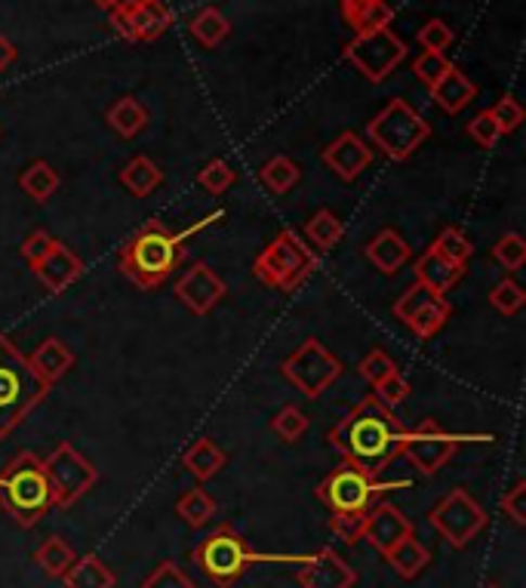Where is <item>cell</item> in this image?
I'll use <instances>...</instances> for the list:
<instances>
[{"label": "cell", "instance_id": "cell-1", "mask_svg": "<svg viewBox=\"0 0 526 588\" xmlns=\"http://www.w3.org/2000/svg\"><path fill=\"white\" fill-rule=\"evenodd\" d=\"M403 435L407 429L395 417V410L370 395L330 432V444L345 459V465L379 477L403 450Z\"/></svg>", "mask_w": 526, "mask_h": 588}, {"label": "cell", "instance_id": "cell-2", "mask_svg": "<svg viewBox=\"0 0 526 588\" xmlns=\"http://www.w3.org/2000/svg\"><path fill=\"white\" fill-rule=\"evenodd\" d=\"M179 244H182V238L176 231H169L164 222L151 219L120 247L117 266H120L127 281L151 293V290L167 284L169 274L179 266V256H182Z\"/></svg>", "mask_w": 526, "mask_h": 588}, {"label": "cell", "instance_id": "cell-3", "mask_svg": "<svg viewBox=\"0 0 526 588\" xmlns=\"http://www.w3.org/2000/svg\"><path fill=\"white\" fill-rule=\"evenodd\" d=\"M47 395L50 385L35 373L16 342L0 333V440L13 435Z\"/></svg>", "mask_w": 526, "mask_h": 588}, {"label": "cell", "instance_id": "cell-4", "mask_svg": "<svg viewBox=\"0 0 526 588\" xmlns=\"http://www.w3.org/2000/svg\"><path fill=\"white\" fill-rule=\"evenodd\" d=\"M0 509L20 527H35L53 509V496L43 472V459L22 450L0 472Z\"/></svg>", "mask_w": 526, "mask_h": 588}, {"label": "cell", "instance_id": "cell-5", "mask_svg": "<svg viewBox=\"0 0 526 588\" xmlns=\"http://www.w3.org/2000/svg\"><path fill=\"white\" fill-rule=\"evenodd\" d=\"M320 259L311 247H305L296 231H281L268 247L259 253L253 274L256 281H262L271 290L281 293H293L296 286H302L315 271H318Z\"/></svg>", "mask_w": 526, "mask_h": 588}, {"label": "cell", "instance_id": "cell-6", "mask_svg": "<svg viewBox=\"0 0 526 588\" xmlns=\"http://www.w3.org/2000/svg\"><path fill=\"white\" fill-rule=\"evenodd\" d=\"M367 136L373 139L379 152L392 161H407L413 157L422 142L432 136V124L415 112L410 102L392 99L382 112L367 124Z\"/></svg>", "mask_w": 526, "mask_h": 588}, {"label": "cell", "instance_id": "cell-7", "mask_svg": "<svg viewBox=\"0 0 526 588\" xmlns=\"http://www.w3.org/2000/svg\"><path fill=\"white\" fill-rule=\"evenodd\" d=\"M191 561H194V567L207 576L209 583H216L219 588H231L244 576L246 567L256 561V554L249 551V546L238 533L222 524V527L207 533V539H201L194 546Z\"/></svg>", "mask_w": 526, "mask_h": 588}, {"label": "cell", "instance_id": "cell-8", "mask_svg": "<svg viewBox=\"0 0 526 588\" xmlns=\"http://www.w3.org/2000/svg\"><path fill=\"white\" fill-rule=\"evenodd\" d=\"M43 472H47L53 506H59V509H72L80 496L93 490L95 481H99L93 462L84 453H77L75 444H68V440H62L56 450L43 459Z\"/></svg>", "mask_w": 526, "mask_h": 588}, {"label": "cell", "instance_id": "cell-9", "mask_svg": "<svg viewBox=\"0 0 526 588\" xmlns=\"http://www.w3.org/2000/svg\"><path fill=\"white\" fill-rule=\"evenodd\" d=\"M397 484H379V477H370L351 469V465H338L336 472L323 477L318 484V499L338 514L367 512L379 502V496L395 490Z\"/></svg>", "mask_w": 526, "mask_h": 588}, {"label": "cell", "instance_id": "cell-10", "mask_svg": "<svg viewBox=\"0 0 526 588\" xmlns=\"http://www.w3.org/2000/svg\"><path fill=\"white\" fill-rule=\"evenodd\" d=\"M428 521H432L434 531L447 539L450 549H465L469 542H474L489 527L484 506H477V499L462 487H456V490L444 496L432 509Z\"/></svg>", "mask_w": 526, "mask_h": 588}, {"label": "cell", "instance_id": "cell-11", "mask_svg": "<svg viewBox=\"0 0 526 588\" xmlns=\"http://www.w3.org/2000/svg\"><path fill=\"white\" fill-rule=\"evenodd\" d=\"M281 373L299 388L305 398L318 400L333 382L342 376V361L315 336L302 342L299 348L281 363Z\"/></svg>", "mask_w": 526, "mask_h": 588}, {"label": "cell", "instance_id": "cell-12", "mask_svg": "<svg viewBox=\"0 0 526 588\" xmlns=\"http://www.w3.org/2000/svg\"><path fill=\"white\" fill-rule=\"evenodd\" d=\"M342 56L348 59L370 84H382L407 59V43L397 38L392 28H379L370 35H355Z\"/></svg>", "mask_w": 526, "mask_h": 588}, {"label": "cell", "instance_id": "cell-13", "mask_svg": "<svg viewBox=\"0 0 526 588\" xmlns=\"http://www.w3.org/2000/svg\"><path fill=\"white\" fill-rule=\"evenodd\" d=\"M395 318L400 323H407L419 340H434L447 321H450V303L444 293H434L432 286L419 284L415 281L400 299L395 303Z\"/></svg>", "mask_w": 526, "mask_h": 588}, {"label": "cell", "instance_id": "cell-14", "mask_svg": "<svg viewBox=\"0 0 526 588\" xmlns=\"http://www.w3.org/2000/svg\"><path fill=\"white\" fill-rule=\"evenodd\" d=\"M456 450H459V440L447 435V432L437 425V419H422L415 429H410V432L403 435V450H400V456H407L422 475L432 477L450 462Z\"/></svg>", "mask_w": 526, "mask_h": 588}, {"label": "cell", "instance_id": "cell-15", "mask_svg": "<svg viewBox=\"0 0 526 588\" xmlns=\"http://www.w3.org/2000/svg\"><path fill=\"white\" fill-rule=\"evenodd\" d=\"M222 296H226V281L207 263L191 266L179 278V284H176V299L185 305L191 315H197V318L209 315L216 305L222 303Z\"/></svg>", "mask_w": 526, "mask_h": 588}, {"label": "cell", "instance_id": "cell-16", "mask_svg": "<svg viewBox=\"0 0 526 588\" xmlns=\"http://www.w3.org/2000/svg\"><path fill=\"white\" fill-rule=\"evenodd\" d=\"M112 22L117 28V35H124L127 40L136 43H149L157 40L161 35H167L172 25V13L164 0H145L142 7H136L130 13H117L112 10Z\"/></svg>", "mask_w": 526, "mask_h": 588}, {"label": "cell", "instance_id": "cell-17", "mask_svg": "<svg viewBox=\"0 0 526 588\" xmlns=\"http://www.w3.org/2000/svg\"><path fill=\"white\" fill-rule=\"evenodd\" d=\"M296 583L302 588H355L358 573L336 549L326 546L315 558L305 561V567L296 573Z\"/></svg>", "mask_w": 526, "mask_h": 588}, {"label": "cell", "instance_id": "cell-18", "mask_svg": "<svg viewBox=\"0 0 526 588\" xmlns=\"http://www.w3.org/2000/svg\"><path fill=\"white\" fill-rule=\"evenodd\" d=\"M413 533V521L400 512L392 502H376L373 509H367V521H363V542H370L379 554L397 546L403 536Z\"/></svg>", "mask_w": 526, "mask_h": 588}, {"label": "cell", "instance_id": "cell-19", "mask_svg": "<svg viewBox=\"0 0 526 588\" xmlns=\"http://www.w3.org/2000/svg\"><path fill=\"white\" fill-rule=\"evenodd\" d=\"M320 157H323V164H326L330 170L336 172L338 179L355 182L360 172L373 164V149H370L358 133L348 130V133L336 136V139L323 149Z\"/></svg>", "mask_w": 526, "mask_h": 588}, {"label": "cell", "instance_id": "cell-20", "mask_svg": "<svg viewBox=\"0 0 526 588\" xmlns=\"http://www.w3.org/2000/svg\"><path fill=\"white\" fill-rule=\"evenodd\" d=\"M35 274H38V281L47 286L50 293H62L65 286H72L77 278L84 274V263H80L65 244L56 241V247L50 250L38 266H35Z\"/></svg>", "mask_w": 526, "mask_h": 588}, {"label": "cell", "instance_id": "cell-21", "mask_svg": "<svg viewBox=\"0 0 526 588\" xmlns=\"http://www.w3.org/2000/svg\"><path fill=\"white\" fill-rule=\"evenodd\" d=\"M410 244L397 234L395 228H382L376 238L367 244V259L382 271V274H397L410 263Z\"/></svg>", "mask_w": 526, "mask_h": 588}, {"label": "cell", "instance_id": "cell-22", "mask_svg": "<svg viewBox=\"0 0 526 588\" xmlns=\"http://www.w3.org/2000/svg\"><path fill=\"white\" fill-rule=\"evenodd\" d=\"M28 361H31V367H35V373H38L40 380L53 388V385L75 367V351H72L62 340L50 336V340L40 342L38 351H35Z\"/></svg>", "mask_w": 526, "mask_h": 588}, {"label": "cell", "instance_id": "cell-23", "mask_svg": "<svg viewBox=\"0 0 526 588\" xmlns=\"http://www.w3.org/2000/svg\"><path fill=\"white\" fill-rule=\"evenodd\" d=\"M462 278H465V266H452L444 256H437L434 250H425V253L415 259V281L432 286L434 293H444V296H447Z\"/></svg>", "mask_w": 526, "mask_h": 588}, {"label": "cell", "instance_id": "cell-24", "mask_svg": "<svg viewBox=\"0 0 526 588\" xmlns=\"http://www.w3.org/2000/svg\"><path fill=\"white\" fill-rule=\"evenodd\" d=\"M428 90H432L434 102L447 114L465 112L471 102H474V95H477V87H474L459 68H452V65L447 68V75L440 77L434 87H428Z\"/></svg>", "mask_w": 526, "mask_h": 588}, {"label": "cell", "instance_id": "cell-25", "mask_svg": "<svg viewBox=\"0 0 526 588\" xmlns=\"http://www.w3.org/2000/svg\"><path fill=\"white\" fill-rule=\"evenodd\" d=\"M62 583L65 588H114L117 576L99 554H84V558H75V564L62 573Z\"/></svg>", "mask_w": 526, "mask_h": 588}, {"label": "cell", "instance_id": "cell-26", "mask_svg": "<svg viewBox=\"0 0 526 588\" xmlns=\"http://www.w3.org/2000/svg\"><path fill=\"white\" fill-rule=\"evenodd\" d=\"M388 564H392V570H395L400 579H415L422 570L432 564V551L425 549L419 539H415V533H410V536H403L397 546H392V549L382 554Z\"/></svg>", "mask_w": 526, "mask_h": 588}, {"label": "cell", "instance_id": "cell-27", "mask_svg": "<svg viewBox=\"0 0 526 588\" xmlns=\"http://www.w3.org/2000/svg\"><path fill=\"white\" fill-rule=\"evenodd\" d=\"M105 120L114 127V133L132 139L149 127V108L136 95H120L112 108L105 112Z\"/></svg>", "mask_w": 526, "mask_h": 588}, {"label": "cell", "instance_id": "cell-28", "mask_svg": "<svg viewBox=\"0 0 526 588\" xmlns=\"http://www.w3.org/2000/svg\"><path fill=\"white\" fill-rule=\"evenodd\" d=\"M182 465L189 469L191 475L197 477V481H209V477H216L222 472V465H226V453L219 450V444L216 440H209V437H201V440H194L189 450L182 453Z\"/></svg>", "mask_w": 526, "mask_h": 588}, {"label": "cell", "instance_id": "cell-29", "mask_svg": "<svg viewBox=\"0 0 526 588\" xmlns=\"http://www.w3.org/2000/svg\"><path fill=\"white\" fill-rule=\"evenodd\" d=\"M342 13H345V22L355 28V35H370L379 28H388L395 20V10L385 0H367L358 7H345Z\"/></svg>", "mask_w": 526, "mask_h": 588}, {"label": "cell", "instance_id": "cell-30", "mask_svg": "<svg viewBox=\"0 0 526 588\" xmlns=\"http://www.w3.org/2000/svg\"><path fill=\"white\" fill-rule=\"evenodd\" d=\"M120 182H124V189L130 191L132 197H149L151 191L164 182V172L145 154H139V157H132L130 164L120 170Z\"/></svg>", "mask_w": 526, "mask_h": 588}, {"label": "cell", "instance_id": "cell-31", "mask_svg": "<svg viewBox=\"0 0 526 588\" xmlns=\"http://www.w3.org/2000/svg\"><path fill=\"white\" fill-rule=\"evenodd\" d=\"M75 549L62 539V536H50L40 542V549L35 551V564H38L50 579H62V573L75 564Z\"/></svg>", "mask_w": 526, "mask_h": 588}, {"label": "cell", "instance_id": "cell-32", "mask_svg": "<svg viewBox=\"0 0 526 588\" xmlns=\"http://www.w3.org/2000/svg\"><path fill=\"white\" fill-rule=\"evenodd\" d=\"M20 189L25 191L28 197H35L38 204H47L59 191V172L53 170L47 161H35V164L20 176Z\"/></svg>", "mask_w": 526, "mask_h": 588}, {"label": "cell", "instance_id": "cell-33", "mask_svg": "<svg viewBox=\"0 0 526 588\" xmlns=\"http://www.w3.org/2000/svg\"><path fill=\"white\" fill-rule=\"evenodd\" d=\"M189 28L191 35H194V40L204 43L207 50L219 47V43L231 35V25H228V20L216 10V7H204V10L189 22Z\"/></svg>", "mask_w": 526, "mask_h": 588}, {"label": "cell", "instance_id": "cell-34", "mask_svg": "<svg viewBox=\"0 0 526 588\" xmlns=\"http://www.w3.org/2000/svg\"><path fill=\"white\" fill-rule=\"evenodd\" d=\"M259 179H262L265 189L268 191H274V194H286V191L293 189V186L302 179V170L293 157L278 154V157L265 161L262 170H259Z\"/></svg>", "mask_w": 526, "mask_h": 588}, {"label": "cell", "instance_id": "cell-35", "mask_svg": "<svg viewBox=\"0 0 526 588\" xmlns=\"http://www.w3.org/2000/svg\"><path fill=\"white\" fill-rule=\"evenodd\" d=\"M176 514H179L189 527L201 531V527H207L209 521H213V514H216V499H213L204 487H194V490H189V494L176 502Z\"/></svg>", "mask_w": 526, "mask_h": 588}, {"label": "cell", "instance_id": "cell-36", "mask_svg": "<svg viewBox=\"0 0 526 588\" xmlns=\"http://www.w3.org/2000/svg\"><path fill=\"white\" fill-rule=\"evenodd\" d=\"M305 238L318 250H333L338 241L345 238V226H342V219H338L336 213L318 209V213L308 219V226H305Z\"/></svg>", "mask_w": 526, "mask_h": 588}, {"label": "cell", "instance_id": "cell-37", "mask_svg": "<svg viewBox=\"0 0 526 588\" xmlns=\"http://www.w3.org/2000/svg\"><path fill=\"white\" fill-rule=\"evenodd\" d=\"M432 250L437 256H444L447 263H452V266H465L471 259V253H474V247H471V241L465 238L462 228H444V231L437 234Z\"/></svg>", "mask_w": 526, "mask_h": 588}, {"label": "cell", "instance_id": "cell-38", "mask_svg": "<svg viewBox=\"0 0 526 588\" xmlns=\"http://www.w3.org/2000/svg\"><path fill=\"white\" fill-rule=\"evenodd\" d=\"M524 303H526L524 286L514 284L511 278L499 281V284L489 290V305H492V308H496L499 315H505V318L517 315V311L524 308Z\"/></svg>", "mask_w": 526, "mask_h": 588}, {"label": "cell", "instance_id": "cell-39", "mask_svg": "<svg viewBox=\"0 0 526 588\" xmlns=\"http://www.w3.org/2000/svg\"><path fill=\"white\" fill-rule=\"evenodd\" d=\"M142 588H194V579L176 561H161L142 579Z\"/></svg>", "mask_w": 526, "mask_h": 588}, {"label": "cell", "instance_id": "cell-40", "mask_svg": "<svg viewBox=\"0 0 526 588\" xmlns=\"http://www.w3.org/2000/svg\"><path fill=\"white\" fill-rule=\"evenodd\" d=\"M492 259L499 263L508 271H517V268H524L526 263V241L521 234H502L496 244H492Z\"/></svg>", "mask_w": 526, "mask_h": 588}, {"label": "cell", "instance_id": "cell-41", "mask_svg": "<svg viewBox=\"0 0 526 588\" xmlns=\"http://www.w3.org/2000/svg\"><path fill=\"white\" fill-rule=\"evenodd\" d=\"M271 432L281 437V440H286V444H296L305 432H308V417L302 413L299 407H283L278 417L271 419Z\"/></svg>", "mask_w": 526, "mask_h": 588}, {"label": "cell", "instance_id": "cell-42", "mask_svg": "<svg viewBox=\"0 0 526 588\" xmlns=\"http://www.w3.org/2000/svg\"><path fill=\"white\" fill-rule=\"evenodd\" d=\"M234 179H238V172L234 167L222 161V157H216V161H209L204 170L197 172V182H201V189H207L209 194H222L234 186Z\"/></svg>", "mask_w": 526, "mask_h": 588}, {"label": "cell", "instance_id": "cell-43", "mask_svg": "<svg viewBox=\"0 0 526 588\" xmlns=\"http://www.w3.org/2000/svg\"><path fill=\"white\" fill-rule=\"evenodd\" d=\"M489 114H492V120L499 124L502 136L514 133V130L524 124V108H521V102H517L514 95H502V99L489 108Z\"/></svg>", "mask_w": 526, "mask_h": 588}, {"label": "cell", "instance_id": "cell-44", "mask_svg": "<svg viewBox=\"0 0 526 588\" xmlns=\"http://www.w3.org/2000/svg\"><path fill=\"white\" fill-rule=\"evenodd\" d=\"M363 521H367V512L355 514H338L330 512V531L336 533L342 542H360L363 539Z\"/></svg>", "mask_w": 526, "mask_h": 588}, {"label": "cell", "instance_id": "cell-45", "mask_svg": "<svg viewBox=\"0 0 526 588\" xmlns=\"http://www.w3.org/2000/svg\"><path fill=\"white\" fill-rule=\"evenodd\" d=\"M419 43H422L428 53H444L452 43V28L444 20H428L419 28Z\"/></svg>", "mask_w": 526, "mask_h": 588}, {"label": "cell", "instance_id": "cell-46", "mask_svg": "<svg viewBox=\"0 0 526 588\" xmlns=\"http://www.w3.org/2000/svg\"><path fill=\"white\" fill-rule=\"evenodd\" d=\"M360 376L367 382H373L376 385L379 380H385V376H392V373H397V363L395 358L388 355V351H382V348H376V351H370L363 361H360Z\"/></svg>", "mask_w": 526, "mask_h": 588}, {"label": "cell", "instance_id": "cell-47", "mask_svg": "<svg viewBox=\"0 0 526 588\" xmlns=\"http://www.w3.org/2000/svg\"><path fill=\"white\" fill-rule=\"evenodd\" d=\"M447 68H450V62L444 59V53H422V56L413 62V75L425 84V87H434L440 77L447 75Z\"/></svg>", "mask_w": 526, "mask_h": 588}, {"label": "cell", "instance_id": "cell-48", "mask_svg": "<svg viewBox=\"0 0 526 588\" xmlns=\"http://www.w3.org/2000/svg\"><path fill=\"white\" fill-rule=\"evenodd\" d=\"M376 398L382 400L388 410H395V407H400L403 400L410 398V382L403 380L400 373H392V376L376 382Z\"/></svg>", "mask_w": 526, "mask_h": 588}, {"label": "cell", "instance_id": "cell-49", "mask_svg": "<svg viewBox=\"0 0 526 588\" xmlns=\"http://www.w3.org/2000/svg\"><path fill=\"white\" fill-rule=\"evenodd\" d=\"M469 136L477 142V145H484V149H492L499 139H502V130H499V124L492 120V114L480 112L477 117H471L469 120Z\"/></svg>", "mask_w": 526, "mask_h": 588}, {"label": "cell", "instance_id": "cell-50", "mask_svg": "<svg viewBox=\"0 0 526 588\" xmlns=\"http://www.w3.org/2000/svg\"><path fill=\"white\" fill-rule=\"evenodd\" d=\"M53 247H56V238H53V234H47V231H35V234H28V238L22 241V256H25V263H28V266L35 268Z\"/></svg>", "mask_w": 526, "mask_h": 588}, {"label": "cell", "instance_id": "cell-51", "mask_svg": "<svg viewBox=\"0 0 526 588\" xmlns=\"http://www.w3.org/2000/svg\"><path fill=\"white\" fill-rule=\"evenodd\" d=\"M502 512L517 524V527H526V481H517L511 490L502 499Z\"/></svg>", "mask_w": 526, "mask_h": 588}, {"label": "cell", "instance_id": "cell-52", "mask_svg": "<svg viewBox=\"0 0 526 588\" xmlns=\"http://www.w3.org/2000/svg\"><path fill=\"white\" fill-rule=\"evenodd\" d=\"M16 62V47L7 38H0V72H7Z\"/></svg>", "mask_w": 526, "mask_h": 588}, {"label": "cell", "instance_id": "cell-53", "mask_svg": "<svg viewBox=\"0 0 526 588\" xmlns=\"http://www.w3.org/2000/svg\"><path fill=\"white\" fill-rule=\"evenodd\" d=\"M145 0H114L112 10H117V13H130V10H136V7H142Z\"/></svg>", "mask_w": 526, "mask_h": 588}, {"label": "cell", "instance_id": "cell-54", "mask_svg": "<svg viewBox=\"0 0 526 588\" xmlns=\"http://www.w3.org/2000/svg\"><path fill=\"white\" fill-rule=\"evenodd\" d=\"M95 7H99V10H105V13H112V7H114V0H93Z\"/></svg>", "mask_w": 526, "mask_h": 588}, {"label": "cell", "instance_id": "cell-55", "mask_svg": "<svg viewBox=\"0 0 526 588\" xmlns=\"http://www.w3.org/2000/svg\"><path fill=\"white\" fill-rule=\"evenodd\" d=\"M338 3H342V10H345V7H358V3H367V0H338Z\"/></svg>", "mask_w": 526, "mask_h": 588}, {"label": "cell", "instance_id": "cell-56", "mask_svg": "<svg viewBox=\"0 0 526 588\" xmlns=\"http://www.w3.org/2000/svg\"><path fill=\"white\" fill-rule=\"evenodd\" d=\"M484 588H502V586H496V583H487V586H484Z\"/></svg>", "mask_w": 526, "mask_h": 588}]
</instances>
